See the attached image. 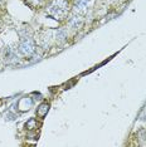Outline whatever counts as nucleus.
<instances>
[{"label":"nucleus","mask_w":146,"mask_h":147,"mask_svg":"<svg viewBox=\"0 0 146 147\" xmlns=\"http://www.w3.org/2000/svg\"><path fill=\"white\" fill-rule=\"evenodd\" d=\"M24 4L34 11H41L45 8L48 0H22Z\"/></svg>","instance_id":"423d86ee"},{"label":"nucleus","mask_w":146,"mask_h":147,"mask_svg":"<svg viewBox=\"0 0 146 147\" xmlns=\"http://www.w3.org/2000/svg\"><path fill=\"white\" fill-rule=\"evenodd\" d=\"M6 1L8 0H0V13L6 11Z\"/></svg>","instance_id":"0eeeda50"},{"label":"nucleus","mask_w":146,"mask_h":147,"mask_svg":"<svg viewBox=\"0 0 146 147\" xmlns=\"http://www.w3.org/2000/svg\"><path fill=\"white\" fill-rule=\"evenodd\" d=\"M22 59L20 54L18 53V49L14 48L11 45H5L1 51V54H0V61L1 63H4L5 65H13L19 63Z\"/></svg>","instance_id":"7ed1b4c3"},{"label":"nucleus","mask_w":146,"mask_h":147,"mask_svg":"<svg viewBox=\"0 0 146 147\" xmlns=\"http://www.w3.org/2000/svg\"><path fill=\"white\" fill-rule=\"evenodd\" d=\"M1 29H3V24H1V20H0V34H1Z\"/></svg>","instance_id":"6e6552de"},{"label":"nucleus","mask_w":146,"mask_h":147,"mask_svg":"<svg viewBox=\"0 0 146 147\" xmlns=\"http://www.w3.org/2000/svg\"><path fill=\"white\" fill-rule=\"evenodd\" d=\"M91 5H92V0H73L72 13L86 16V14H88L89 9H91Z\"/></svg>","instance_id":"39448f33"},{"label":"nucleus","mask_w":146,"mask_h":147,"mask_svg":"<svg viewBox=\"0 0 146 147\" xmlns=\"http://www.w3.org/2000/svg\"><path fill=\"white\" fill-rule=\"evenodd\" d=\"M0 69H1V61H0Z\"/></svg>","instance_id":"1a4fd4ad"},{"label":"nucleus","mask_w":146,"mask_h":147,"mask_svg":"<svg viewBox=\"0 0 146 147\" xmlns=\"http://www.w3.org/2000/svg\"><path fill=\"white\" fill-rule=\"evenodd\" d=\"M66 23H67V26H68L69 30L78 32V30H81V29L84 26L86 19H84V16H82V15L71 13L69 16H68V19L66 20Z\"/></svg>","instance_id":"20e7f679"},{"label":"nucleus","mask_w":146,"mask_h":147,"mask_svg":"<svg viewBox=\"0 0 146 147\" xmlns=\"http://www.w3.org/2000/svg\"><path fill=\"white\" fill-rule=\"evenodd\" d=\"M72 4L73 0H48L44 10L48 16L63 24L72 13Z\"/></svg>","instance_id":"f257e3e1"},{"label":"nucleus","mask_w":146,"mask_h":147,"mask_svg":"<svg viewBox=\"0 0 146 147\" xmlns=\"http://www.w3.org/2000/svg\"><path fill=\"white\" fill-rule=\"evenodd\" d=\"M16 49H18V53L20 54L22 58L30 59L36 53L38 47H36V43L32 36H23L16 45Z\"/></svg>","instance_id":"f03ea898"}]
</instances>
